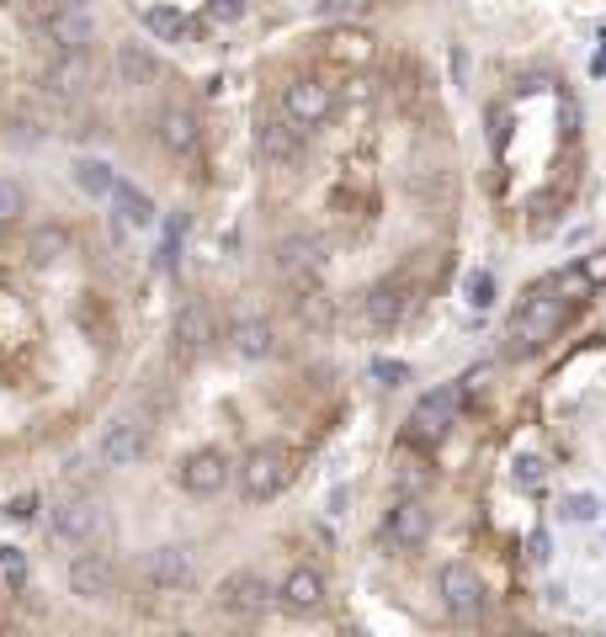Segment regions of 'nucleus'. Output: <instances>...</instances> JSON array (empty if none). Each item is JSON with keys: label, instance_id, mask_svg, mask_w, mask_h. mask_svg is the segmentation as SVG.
<instances>
[{"label": "nucleus", "instance_id": "obj_4", "mask_svg": "<svg viewBox=\"0 0 606 637\" xmlns=\"http://www.w3.org/2000/svg\"><path fill=\"white\" fill-rule=\"evenodd\" d=\"M283 118L298 128V133H314L335 118V91L324 80H293L283 91Z\"/></svg>", "mask_w": 606, "mask_h": 637}, {"label": "nucleus", "instance_id": "obj_26", "mask_svg": "<svg viewBox=\"0 0 606 637\" xmlns=\"http://www.w3.org/2000/svg\"><path fill=\"white\" fill-rule=\"evenodd\" d=\"M144 27H150L161 43H192L198 38V22L181 16L176 5H150V11H144Z\"/></svg>", "mask_w": 606, "mask_h": 637}, {"label": "nucleus", "instance_id": "obj_23", "mask_svg": "<svg viewBox=\"0 0 606 637\" xmlns=\"http://www.w3.org/2000/svg\"><path fill=\"white\" fill-rule=\"evenodd\" d=\"M112 207H118V224L122 229H155V202H150V192H139V187H112Z\"/></svg>", "mask_w": 606, "mask_h": 637}, {"label": "nucleus", "instance_id": "obj_9", "mask_svg": "<svg viewBox=\"0 0 606 637\" xmlns=\"http://www.w3.org/2000/svg\"><path fill=\"white\" fill-rule=\"evenodd\" d=\"M224 478H229V462H224V452H213V446H198L192 457H181V468H176V483L187 489V494H218L224 489Z\"/></svg>", "mask_w": 606, "mask_h": 637}, {"label": "nucleus", "instance_id": "obj_10", "mask_svg": "<svg viewBox=\"0 0 606 637\" xmlns=\"http://www.w3.org/2000/svg\"><path fill=\"white\" fill-rule=\"evenodd\" d=\"M118 590V568L107 553H75L70 563V596L75 600H107Z\"/></svg>", "mask_w": 606, "mask_h": 637}, {"label": "nucleus", "instance_id": "obj_16", "mask_svg": "<svg viewBox=\"0 0 606 637\" xmlns=\"http://www.w3.org/2000/svg\"><path fill=\"white\" fill-rule=\"evenodd\" d=\"M170 340H176V357H202L207 346H213V314L202 309V303H187V309H176V324H170Z\"/></svg>", "mask_w": 606, "mask_h": 637}, {"label": "nucleus", "instance_id": "obj_20", "mask_svg": "<svg viewBox=\"0 0 606 637\" xmlns=\"http://www.w3.org/2000/svg\"><path fill=\"white\" fill-rule=\"evenodd\" d=\"M43 38L54 43V53H75L91 43V22H85L75 5H54L48 16H43Z\"/></svg>", "mask_w": 606, "mask_h": 637}, {"label": "nucleus", "instance_id": "obj_39", "mask_svg": "<svg viewBox=\"0 0 606 637\" xmlns=\"http://www.w3.org/2000/svg\"><path fill=\"white\" fill-rule=\"evenodd\" d=\"M526 548H532L537 563H548V531H532V542H526Z\"/></svg>", "mask_w": 606, "mask_h": 637}, {"label": "nucleus", "instance_id": "obj_42", "mask_svg": "<svg viewBox=\"0 0 606 637\" xmlns=\"http://www.w3.org/2000/svg\"><path fill=\"white\" fill-rule=\"evenodd\" d=\"M64 5H75V11H81V5H85V0H64Z\"/></svg>", "mask_w": 606, "mask_h": 637}, {"label": "nucleus", "instance_id": "obj_7", "mask_svg": "<svg viewBox=\"0 0 606 637\" xmlns=\"http://www.w3.org/2000/svg\"><path fill=\"white\" fill-rule=\"evenodd\" d=\"M383 537L409 553V548H420L426 537H431V510H426V500L420 494H400L394 505H389V516H383Z\"/></svg>", "mask_w": 606, "mask_h": 637}, {"label": "nucleus", "instance_id": "obj_12", "mask_svg": "<svg viewBox=\"0 0 606 637\" xmlns=\"http://www.w3.org/2000/svg\"><path fill=\"white\" fill-rule=\"evenodd\" d=\"M96 520H102V505L85 500V494H70V500H59V505L48 510V531H54L59 542H85V537L96 531Z\"/></svg>", "mask_w": 606, "mask_h": 637}, {"label": "nucleus", "instance_id": "obj_18", "mask_svg": "<svg viewBox=\"0 0 606 637\" xmlns=\"http://www.w3.org/2000/svg\"><path fill=\"white\" fill-rule=\"evenodd\" d=\"M161 144L170 149V155L192 159L202 149V122L192 107H165L161 112Z\"/></svg>", "mask_w": 606, "mask_h": 637}, {"label": "nucleus", "instance_id": "obj_35", "mask_svg": "<svg viewBox=\"0 0 606 637\" xmlns=\"http://www.w3.org/2000/svg\"><path fill=\"white\" fill-rule=\"evenodd\" d=\"M574 277L585 281V287H606V250H596V255H585Z\"/></svg>", "mask_w": 606, "mask_h": 637}, {"label": "nucleus", "instance_id": "obj_31", "mask_svg": "<svg viewBox=\"0 0 606 637\" xmlns=\"http://www.w3.org/2000/svg\"><path fill=\"white\" fill-rule=\"evenodd\" d=\"M22 579H27V553H22V548H0V585L16 590Z\"/></svg>", "mask_w": 606, "mask_h": 637}, {"label": "nucleus", "instance_id": "obj_34", "mask_svg": "<svg viewBox=\"0 0 606 637\" xmlns=\"http://www.w3.org/2000/svg\"><path fill=\"white\" fill-rule=\"evenodd\" d=\"M596 516H602V505H596L591 494H569L565 500V520H574V526H580V520H596Z\"/></svg>", "mask_w": 606, "mask_h": 637}, {"label": "nucleus", "instance_id": "obj_3", "mask_svg": "<svg viewBox=\"0 0 606 637\" xmlns=\"http://www.w3.org/2000/svg\"><path fill=\"white\" fill-rule=\"evenodd\" d=\"M139 579H144L150 596H161V600L187 596V590L198 585V563H192V553H187L181 542H165V548H155V553L144 557Z\"/></svg>", "mask_w": 606, "mask_h": 637}, {"label": "nucleus", "instance_id": "obj_41", "mask_svg": "<svg viewBox=\"0 0 606 637\" xmlns=\"http://www.w3.org/2000/svg\"><path fill=\"white\" fill-rule=\"evenodd\" d=\"M591 70H596V75H606V33H602V48H596V59H591Z\"/></svg>", "mask_w": 606, "mask_h": 637}, {"label": "nucleus", "instance_id": "obj_1", "mask_svg": "<svg viewBox=\"0 0 606 637\" xmlns=\"http://www.w3.org/2000/svg\"><path fill=\"white\" fill-rule=\"evenodd\" d=\"M287 483H293V452L283 441H266V446H250V457L240 462V489L245 500H277Z\"/></svg>", "mask_w": 606, "mask_h": 637}, {"label": "nucleus", "instance_id": "obj_37", "mask_svg": "<svg viewBox=\"0 0 606 637\" xmlns=\"http://www.w3.org/2000/svg\"><path fill=\"white\" fill-rule=\"evenodd\" d=\"M5 516H11V520H33V516H38V494H16V500L5 505Z\"/></svg>", "mask_w": 606, "mask_h": 637}, {"label": "nucleus", "instance_id": "obj_30", "mask_svg": "<svg viewBox=\"0 0 606 637\" xmlns=\"http://www.w3.org/2000/svg\"><path fill=\"white\" fill-rule=\"evenodd\" d=\"M22 207H27V192H22L11 176H0V224H16Z\"/></svg>", "mask_w": 606, "mask_h": 637}, {"label": "nucleus", "instance_id": "obj_32", "mask_svg": "<svg viewBox=\"0 0 606 637\" xmlns=\"http://www.w3.org/2000/svg\"><path fill=\"white\" fill-rule=\"evenodd\" d=\"M511 478H516L522 489H543V483H548V468H543V457H516V462H511Z\"/></svg>", "mask_w": 606, "mask_h": 637}, {"label": "nucleus", "instance_id": "obj_6", "mask_svg": "<svg viewBox=\"0 0 606 637\" xmlns=\"http://www.w3.org/2000/svg\"><path fill=\"white\" fill-rule=\"evenodd\" d=\"M437 596H442V605L458 622H474L485 611V579L468 563H447L442 574H437Z\"/></svg>", "mask_w": 606, "mask_h": 637}, {"label": "nucleus", "instance_id": "obj_33", "mask_svg": "<svg viewBox=\"0 0 606 637\" xmlns=\"http://www.w3.org/2000/svg\"><path fill=\"white\" fill-rule=\"evenodd\" d=\"M367 372H372L378 388H400V383H409V366H404V361H372Z\"/></svg>", "mask_w": 606, "mask_h": 637}, {"label": "nucleus", "instance_id": "obj_38", "mask_svg": "<svg viewBox=\"0 0 606 637\" xmlns=\"http://www.w3.org/2000/svg\"><path fill=\"white\" fill-rule=\"evenodd\" d=\"M489 139H495V149L506 144V107H495V112H489Z\"/></svg>", "mask_w": 606, "mask_h": 637}, {"label": "nucleus", "instance_id": "obj_22", "mask_svg": "<svg viewBox=\"0 0 606 637\" xmlns=\"http://www.w3.org/2000/svg\"><path fill=\"white\" fill-rule=\"evenodd\" d=\"M256 149H261V155L272 159V165H293V159H298V128H293V122H261V128H256Z\"/></svg>", "mask_w": 606, "mask_h": 637}, {"label": "nucleus", "instance_id": "obj_24", "mask_svg": "<svg viewBox=\"0 0 606 637\" xmlns=\"http://www.w3.org/2000/svg\"><path fill=\"white\" fill-rule=\"evenodd\" d=\"M70 255V235L59 229V224H38L33 235H27V261L38 266V272H48V266H59Z\"/></svg>", "mask_w": 606, "mask_h": 637}, {"label": "nucleus", "instance_id": "obj_2", "mask_svg": "<svg viewBox=\"0 0 606 637\" xmlns=\"http://www.w3.org/2000/svg\"><path fill=\"white\" fill-rule=\"evenodd\" d=\"M559 324H565V298H554V287H537L511 318V340H516V351H537L554 340Z\"/></svg>", "mask_w": 606, "mask_h": 637}, {"label": "nucleus", "instance_id": "obj_17", "mask_svg": "<svg viewBox=\"0 0 606 637\" xmlns=\"http://www.w3.org/2000/svg\"><path fill=\"white\" fill-rule=\"evenodd\" d=\"M277 272H283L293 287H314L320 281V244L304 235H293L277 244Z\"/></svg>", "mask_w": 606, "mask_h": 637}, {"label": "nucleus", "instance_id": "obj_28", "mask_svg": "<svg viewBox=\"0 0 606 637\" xmlns=\"http://www.w3.org/2000/svg\"><path fill=\"white\" fill-rule=\"evenodd\" d=\"M298 292H304V298H298V303H293V309H298V324H309V329H330V298H324L320 287H298Z\"/></svg>", "mask_w": 606, "mask_h": 637}, {"label": "nucleus", "instance_id": "obj_36", "mask_svg": "<svg viewBox=\"0 0 606 637\" xmlns=\"http://www.w3.org/2000/svg\"><path fill=\"white\" fill-rule=\"evenodd\" d=\"M207 16L229 27V22H240L245 16V0H207Z\"/></svg>", "mask_w": 606, "mask_h": 637}, {"label": "nucleus", "instance_id": "obj_25", "mask_svg": "<svg viewBox=\"0 0 606 637\" xmlns=\"http://www.w3.org/2000/svg\"><path fill=\"white\" fill-rule=\"evenodd\" d=\"M324 59H335V64H367L372 59V38H367L363 27H335V33H324Z\"/></svg>", "mask_w": 606, "mask_h": 637}, {"label": "nucleus", "instance_id": "obj_19", "mask_svg": "<svg viewBox=\"0 0 606 637\" xmlns=\"http://www.w3.org/2000/svg\"><path fill=\"white\" fill-rule=\"evenodd\" d=\"M112 75H118V85L139 91V85L161 80V59H155L150 43H118V53H112Z\"/></svg>", "mask_w": 606, "mask_h": 637}, {"label": "nucleus", "instance_id": "obj_21", "mask_svg": "<svg viewBox=\"0 0 606 637\" xmlns=\"http://www.w3.org/2000/svg\"><path fill=\"white\" fill-rule=\"evenodd\" d=\"M229 346H235V357H245V361H266L272 351H277V335H272L266 318H235Z\"/></svg>", "mask_w": 606, "mask_h": 637}, {"label": "nucleus", "instance_id": "obj_27", "mask_svg": "<svg viewBox=\"0 0 606 637\" xmlns=\"http://www.w3.org/2000/svg\"><path fill=\"white\" fill-rule=\"evenodd\" d=\"M70 176H75V187H81L85 197H112V187H118V170L107 159H91V155L75 159Z\"/></svg>", "mask_w": 606, "mask_h": 637}, {"label": "nucleus", "instance_id": "obj_40", "mask_svg": "<svg viewBox=\"0 0 606 637\" xmlns=\"http://www.w3.org/2000/svg\"><path fill=\"white\" fill-rule=\"evenodd\" d=\"M367 96H372V91H367V80H357V85H346V107H352V101H357V107H367Z\"/></svg>", "mask_w": 606, "mask_h": 637}, {"label": "nucleus", "instance_id": "obj_5", "mask_svg": "<svg viewBox=\"0 0 606 637\" xmlns=\"http://www.w3.org/2000/svg\"><path fill=\"white\" fill-rule=\"evenodd\" d=\"M458 409H463V388L458 383H442V388L420 394L415 414H409V441H442L452 431V420H458Z\"/></svg>", "mask_w": 606, "mask_h": 637}, {"label": "nucleus", "instance_id": "obj_29", "mask_svg": "<svg viewBox=\"0 0 606 637\" xmlns=\"http://www.w3.org/2000/svg\"><path fill=\"white\" fill-rule=\"evenodd\" d=\"M495 292H500V287H495V272H468V277H463V303L479 309V314L495 309Z\"/></svg>", "mask_w": 606, "mask_h": 637}, {"label": "nucleus", "instance_id": "obj_14", "mask_svg": "<svg viewBox=\"0 0 606 637\" xmlns=\"http://www.w3.org/2000/svg\"><path fill=\"white\" fill-rule=\"evenodd\" d=\"M85 85H91V59H85V48L54 53V64H48V75H43V91H48L54 101H75V96H85Z\"/></svg>", "mask_w": 606, "mask_h": 637}, {"label": "nucleus", "instance_id": "obj_13", "mask_svg": "<svg viewBox=\"0 0 606 637\" xmlns=\"http://www.w3.org/2000/svg\"><path fill=\"white\" fill-rule=\"evenodd\" d=\"M218 605H224L229 616H261V611L272 605V590H266L261 574L240 568V574H229V579L218 585Z\"/></svg>", "mask_w": 606, "mask_h": 637}, {"label": "nucleus", "instance_id": "obj_8", "mask_svg": "<svg viewBox=\"0 0 606 637\" xmlns=\"http://www.w3.org/2000/svg\"><path fill=\"white\" fill-rule=\"evenodd\" d=\"M409 314H415V287L404 277L378 281V287L367 292V318H372L378 329H400Z\"/></svg>", "mask_w": 606, "mask_h": 637}, {"label": "nucleus", "instance_id": "obj_11", "mask_svg": "<svg viewBox=\"0 0 606 637\" xmlns=\"http://www.w3.org/2000/svg\"><path fill=\"white\" fill-rule=\"evenodd\" d=\"M144 446H150L144 425H133V420H112V425L102 431V441H96V457H102V468H133V462L144 457Z\"/></svg>", "mask_w": 606, "mask_h": 637}, {"label": "nucleus", "instance_id": "obj_15", "mask_svg": "<svg viewBox=\"0 0 606 637\" xmlns=\"http://www.w3.org/2000/svg\"><path fill=\"white\" fill-rule=\"evenodd\" d=\"M324 596H330V585H324L320 568H293L283 579V590H277L283 611H293V616H314L324 605Z\"/></svg>", "mask_w": 606, "mask_h": 637}]
</instances>
